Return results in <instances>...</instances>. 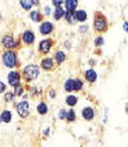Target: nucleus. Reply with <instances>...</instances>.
<instances>
[{"mask_svg":"<svg viewBox=\"0 0 128 147\" xmlns=\"http://www.w3.org/2000/svg\"><path fill=\"white\" fill-rule=\"evenodd\" d=\"M108 20L102 13H96L95 14V21H93V27H95L96 32H105L108 30Z\"/></svg>","mask_w":128,"mask_h":147,"instance_id":"obj_1","label":"nucleus"},{"mask_svg":"<svg viewBox=\"0 0 128 147\" xmlns=\"http://www.w3.org/2000/svg\"><path fill=\"white\" fill-rule=\"evenodd\" d=\"M1 59H3V63H4L7 67H9V69L16 67L18 65V57H17V53H16L14 51L4 52L1 56Z\"/></svg>","mask_w":128,"mask_h":147,"instance_id":"obj_2","label":"nucleus"},{"mask_svg":"<svg viewBox=\"0 0 128 147\" xmlns=\"http://www.w3.org/2000/svg\"><path fill=\"white\" fill-rule=\"evenodd\" d=\"M39 74H40V71H39V67L36 65H27L23 69V76H25V79L27 81L35 80L39 76Z\"/></svg>","mask_w":128,"mask_h":147,"instance_id":"obj_3","label":"nucleus"},{"mask_svg":"<svg viewBox=\"0 0 128 147\" xmlns=\"http://www.w3.org/2000/svg\"><path fill=\"white\" fill-rule=\"evenodd\" d=\"M1 44L8 49H14L18 47V41L12 35H5L1 38Z\"/></svg>","mask_w":128,"mask_h":147,"instance_id":"obj_4","label":"nucleus"},{"mask_svg":"<svg viewBox=\"0 0 128 147\" xmlns=\"http://www.w3.org/2000/svg\"><path fill=\"white\" fill-rule=\"evenodd\" d=\"M17 112L21 117H27L28 112H30V106H28V102L22 101L17 105Z\"/></svg>","mask_w":128,"mask_h":147,"instance_id":"obj_5","label":"nucleus"},{"mask_svg":"<svg viewBox=\"0 0 128 147\" xmlns=\"http://www.w3.org/2000/svg\"><path fill=\"white\" fill-rule=\"evenodd\" d=\"M52 45H53L52 39H44L39 43V52L40 53H49L52 49Z\"/></svg>","mask_w":128,"mask_h":147,"instance_id":"obj_6","label":"nucleus"},{"mask_svg":"<svg viewBox=\"0 0 128 147\" xmlns=\"http://www.w3.org/2000/svg\"><path fill=\"white\" fill-rule=\"evenodd\" d=\"M21 40H22V43L27 44V45H31V44L35 41V34L30 30L25 31V32L21 35Z\"/></svg>","mask_w":128,"mask_h":147,"instance_id":"obj_7","label":"nucleus"},{"mask_svg":"<svg viewBox=\"0 0 128 147\" xmlns=\"http://www.w3.org/2000/svg\"><path fill=\"white\" fill-rule=\"evenodd\" d=\"M39 30H40V34H43V35H49V34L54 30L53 23L49 22V21H44V22H41Z\"/></svg>","mask_w":128,"mask_h":147,"instance_id":"obj_8","label":"nucleus"},{"mask_svg":"<svg viewBox=\"0 0 128 147\" xmlns=\"http://www.w3.org/2000/svg\"><path fill=\"white\" fill-rule=\"evenodd\" d=\"M8 81H9V84L12 86H17L20 85V74H18L17 71H10L9 74H8Z\"/></svg>","mask_w":128,"mask_h":147,"instance_id":"obj_9","label":"nucleus"},{"mask_svg":"<svg viewBox=\"0 0 128 147\" xmlns=\"http://www.w3.org/2000/svg\"><path fill=\"white\" fill-rule=\"evenodd\" d=\"M65 9L66 12H74L77 10V7L79 4V0H65Z\"/></svg>","mask_w":128,"mask_h":147,"instance_id":"obj_10","label":"nucleus"},{"mask_svg":"<svg viewBox=\"0 0 128 147\" xmlns=\"http://www.w3.org/2000/svg\"><path fill=\"white\" fill-rule=\"evenodd\" d=\"M54 66V61L52 58H43L41 59V63H40V67L43 70H45V71H49V70H52Z\"/></svg>","mask_w":128,"mask_h":147,"instance_id":"obj_11","label":"nucleus"},{"mask_svg":"<svg viewBox=\"0 0 128 147\" xmlns=\"http://www.w3.org/2000/svg\"><path fill=\"white\" fill-rule=\"evenodd\" d=\"M84 76H85V80L89 81V83H95L97 80V72L95 71L93 69H89L84 72Z\"/></svg>","mask_w":128,"mask_h":147,"instance_id":"obj_12","label":"nucleus"},{"mask_svg":"<svg viewBox=\"0 0 128 147\" xmlns=\"http://www.w3.org/2000/svg\"><path fill=\"white\" fill-rule=\"evenodd\" d=\"M82 116H83V119H85V120H92L93 116H95V111H93L92 107H85L82 111Z\"/></svg>","mask_w":128,"mask_h":147,"instance_id":"obj_13","label":"nucleus"},{"mask_svg":"<svg viewBox=\"0 0 128 147\" xmlns=\"http://www.w3.org/2000/svg\"><path fill=\"white\" fill-rule=\"evenodd\" d=\"M53 61H56L57 63H62L64 61H66V53L62 51H57L53 56Z\"/></svg>","mask_w":128,"mask_h":147,"instance_id":"obj_14","label":"nucleus"},{"mask_svg":"<svg viewBox=\"0 0 128 147\" xmlns=\"http://www.w3.org/2000/svg\"><path fill=\"white\" fill-rule=\"evenodd\" d=\"M75 20H77L78 22H84V21H87V12L83 9L75 10Z\"/></svg>","mask_w":128,"mask_h":147,"instance_id":"obj_15","label":"nucleus"},{"mask_svg":"<svg viewBox=\"0 0 128 147\" xmlns=\"http://www.w3.org/2000/svg\"><path fill=\"white\" fill-rule=\"evenodd\" d=\"M64 18L66 20L67 23H70V25H74V23H77V20H75V10H74V12H66V10H65Z\"/></svg>","mask_w":128,"mask_h":147,"instance_id":"obj_16","label":"nucleus"},{"mask_svg":"<svg viewBox=\"0 0 128 147\" xmlns=\"http://www.w3.org/2000/svg\"><path fill=\"white\" fill-rule=\"evenodd\" d=\"M64 14H65V9L62 7H56V9H54V12H53V18L56 21H58V20H61L62 17H64Z\"/></svg>","mask_w":128,"mask_h":147,"instance_id":"obj_17","label":"nucleus"},{"mask_svg":"<svg viewBox=\"0 0 128 147\" xmlns=\"http://www.w3.org/2000/svg\"><path fill=\"white\" fill-rule=\"evenodd\" d=\"M20 5L22 9L25 10H30L34 5V0H20Z\"/></svg>","mask_w":128,"mask_h":147,"instance_id":"obj_18","label":"nucleus"},{"mask_svg":"<svg viewBox=\"0 0 128 147\" xmlns=\"http://www.w3.org/2000/svg\"><path fill=\"white\" fill-rule=\"evenodd\" d=\"M30 18L33 22H40V21L43 20V16L40 14L39 10H33V12L30 13Z\"/></svg>","mask_w":128,"mask_h":147,"instance_id":"obj_19","label":"nucleus"},{"mask_svg":"<svg viewBox=\"0 0 128 147\" xmlns=\"http://www.w3.org/2000/svg\"><path fill=\"white\" fill-rule=\"evenodd\" d=\"M0 117H1V121L4 123H10V120H12V114H10V111H8V110H4V111L0 114Z\"/></svg>","mask_w":128,"mask_h":147,"instance_id":"obj_20","label":"nucleus"},{"mask_svg":"<svg viewBox=\"0 0 128 147\" xmlns=\"http://www.w3.org/2000/svg\"><path fill=\"white\" fill-rule=\"evenodd\" d=\"M65 90L74 92V79H67V80L65 81Z\"/></svg>","mask_w":128,"mask_h":147,"instance_id":"obj_21","label":"nucleus"},{"mask_svg":"<svg viewBox=\"0 0 128 147\" xmlns=\"http://www.w3.org/2000/svg\"><path fill=\"white\" fill-rule=\"evenodd\" d=\"M38 112L40 115H45L47 112H48V106L45 105V102H40V103L38 105Z\"/></svg>","mask_w":128,"mask_h":147,"instance_id":"obj_22","label":"nucleus"},{"mask_svg":"<svg viewBox=\"0 0 128 147\" xmlns=\"http://www.w3.org/2000/svg\"><path fill=\"white\" fill-rule=\"evenodd\" d=\"M65 119L70 123L74 121L75 120V111L74 110H69V111H66V116H65Z\"/></svg>","mask_w":128,"mask_h":147,"instance_id":"obj_23","label":"nucleus"},{"mask_svg":"<svg viewBox=\"0 0 128 147\" xmlns=\"http://www.w3.org/2000/svg\"><path fill=\"white\" fill-rule=\"evenodd\" d=\"M83 88V81L80 79H74V92H79Z\"/></svg>","mask_w":128,"mask_h":147,"instance_id":"obj_24","label":"nucleus"},{"mask_svg":"<svg viewBox=\"0 0 128 147\" xmlns=\"http://www.w3.org/2000/svg\"><path fill=\"white\" fill-rule=\"evenodd\" d=\"M77 102H78V98L75 96H69L66 98V103L69 105V106H75V105H77Z\"/></svg>","mask_w":128,"mask_h":147,"instance_id":"obj_25","label":"nucleus"},{"mask_svg":"<svg viewBox=\"0 0 128 147\" xmlns=\"http://www.w3.org/2000/svg\"><path fill=\"white\" fill-rule=\"evenodd\" d=\"M104 44V38L102 36H98V38L95 39V45L96 47H101Z\"/></svg>","mask_w":128,"mask_h":147,"instance_id":"obj_26","label":"nucleus"},{"mask_svg":"<svg viewBox=\"0 0 128 147\" xmlns=\"http://www.w3.org/2000/svg\"><path fill=\"white\" fill-rule=\"evenodd\" d=\"M23 93V88L21 85H17L16 86V93H14V96H21V94Z\"/></svg>","mask_w":128,"mask_h":147,"instance_id":"obj_27","label":"nucleus"},{"mask_svg":"<svg viewBox=\"0 0 128 147\" xmlns=\"http://www.w3.org/2000/svg\"><path fill=\"white\" fill-rule=\"evenodd\" d=\"M64 3H65V0H52V4H53L54 7H61Z\"/></svg>","mask_w":128,"mask_h":147,"instance_id":"obj_28","label":"nucleus"},{"mask_svg":"<svg viewBox=\"0 0 128 147\" xmlns=\"http://www.w3.org/2000/svg\"><path fill=\"white\" fill-rule=\"evenodd\" d=\"M13 98H14V93H7L5 94V101L7 102H10Z\"/></svg>","mask_w":128,"mask_h":147,"instance_id":"obj_29","label":"nucleus"},{"mask_svg":"<svg viewBox=\"0 0 128 147\" xmlns=\"http://www.w3.org/2000/svg\"><path fill=\"white\" fill-rule=\"evenodd\" d=\"M79 31L82 34H85L88 31V26H85V25H83V26H80V28H79Z\"/></svg>","mask_w":128,"mask_h":147,"instance_id":"obj_30","label":"nucleus"},{"mask_svg":"<svg viewBox=\"0 0 128 147\" xmlns=\"http://www.w3.org/2000/svg\"><path fill=\"white\" fill-rule=\"evenodd\" d=\"M5 88H7V86H5V84L3 83V81H0V94L4 93V92H5Z\"/></svg>","mask_w":128,"mask_h":147,"instance_id":"obj_31","label":"nucleus"},{"mask_svg":"<svg viewBox=\"0 0 128 147\" xmlns=\"http://www.w3.org/2000/svg\"><path fill=\"white\" fill-rule=\"evenodd\" d=\"M65 116H66V111L61 110V111H60V119H65Z\"/></svg>","mask_w":128,"mask_h":147,"instance_id":"obj_32","label":"nucleus"},{"mask_svg":"<svg viewBox=\"0 0 128 147\" xmlns=\"http://www.w3.org/2000/svg\"><path fill=\"white\" fill-rule=\"evenodd\" d=\"M44 13H45V16H49V13H51V8L45 7V8H44Z\"/></svg>","mask_w":128,"mask_h":147,"instance_id":"obj_33","label":"nucleus"},{"mask_svg":"<svg viewBox=\"0 0 128 147\" xmlns=\"http://www.w3.org/2000/svg\"><path fill=\"white\" fill-rule=\"evenodd\" d=\"M123 30L126 31V32L128 31V26H127V22H124V23H123Z\"/></svg>","mask_w":128,"mask_h":147,"instance_id":"obj_34","label":"nucleus"},{"mask_svg":"<svg viewBox=\"0 0 128 147\" xmlns=\"http://www.w3.org/2000/svg\"><path fill=\"white\" fill-rule=\"evenodd\" d=\"M49 96H51L52 98H54V92H53V90H51V93H49Z\"/></svg>","mask_w":128,"mask_h":147,"instance_id":"obj_35","label":"nucleus"},{"mask_svg":"<svg viewBox=\"0 0 128 147\" xmlns=\"http://www.w3.org/2000/svg\"><path fill=\"white\" fill-rule=\"evenodd\" d=\"M0 123H1V117H0Z\"/></svg>","mask_w":128,"mask_h":147,"instance_id":"obj_36","label":"nucleus"}]
</instances>
